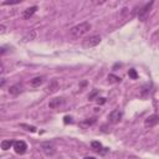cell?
<instances>
[{
    "label": "cell",
    "instance_id": "9c48e42d",
    "mask_svg": "<svg viewBox=\"0 0 159 159\" xmlns=\"http://www.w3.org/2000/svg\"><path fill=\"white\" fill-rule=\"evenodd\" d=\"M22 92V84L21 83H15L9 88V93L12 96H17Z\"/></svg>",
    "mask_w": 159,
    "mask_h": 159
},
{
    "label": "cell",
    "instance_id": "5bb4252c",
    "mask_svg": "<svg viewBox=\"0 0 159 159\" xmlns=\"http://www.w3.org/2000/svg\"><path fill=\"white\" fill-rule=\"evenodd\" d=\"M96 123V119L94 118H87V119H83L82 122H80V127H82V128H88V127H91V125H93Z\"/></svg>",
    "mask_w": 159,
    "mask_h": 159
},
{
    "label": "cell",
    "instance_id": "7402d4cb",
    "mask_svg": "<svg viewBox=\"0 0 159 159\" xmlns=\"http://www.w3.org/2000/svg\"><path fill=\"white\" fill-rule=\"evenodd\" d=\"M97 94H98V91H93V92H92V93L88 96V99H93V98H94Z\"/></svg>",
    "mask_w": 159,
    "mask_h": 159
},
{
    "label": "cell",
    "instance_id": "6da1fadb",
    "mask_svg": "<svg viewBox=\"0 0 159 159\" xmlns=\"http://www.w3.org/2000/svg\"><path fill=\"white\" fill-rule=\"evenodd\" d=\"M91 29H92V25L88 21H83V22L77 24L70 29V36L72 39H81L86 34H88Z\"/></svg>",
    "mask_w": 159,
    "mask_h": 159
},
{
    "label": "cell",
    "instance_id": "7a4b0ae2",
    "mask_svg": "<svg viewBox=\"0 0 159 159\" xmlns=\"http://www.w3.org/2000/svg\"><path fill=\"white\" fill-rule=\"evenodd\" d=\"M40 150L45 155L51 157V155H53L56 153V147H55V144L52 142H42V143H40Z\"/></svg>",
    "mask_w": 159,
    "mask_h": 159
},
{
    "label": "cell",
    "instance_id": "7c38bea8",
    "mask_svg": "<svg viewBox=\"0 0 159 159\" xmlns=\"http://www.w3.org/2000/svg\"><path fill=\"white\" fill-rule=\"evenodd\" d=\"M57 88H58V81H57L56 78H53V80L48 83V86H47L46 91H47V92H50V93H52V92L57 91Z\"/></svg>",
    "mask_w": 159,
    "mask_h": 159
},
{
    "label": "cell",
    "instance_id": "e0dca14e",
    "mask_svg": "<svg viewBox=\"0 0 159 159\" xmlns=\"http://www.w3.org/2000/svg\"><path fill=\"white\" fill-rule=\"evenodd\" d=\"M91 147H92V149H93L94 152H97V153H99V152H102V149H103V147H102V144H101L99 142H97V140H94V142H92V143H91Z\"/></svg>",
    "mask_w": 159,
    "mask_h": 159
},
{
    "label": "cell",
    "instance_id": "cb8c5ba5",
    "mask_svg": "<svg viewBox=\"0 0 159 159\" xmlns=\"http://www.w3.org/2000/svg\"><path fill=\"white\" fill-rule=\"evenodd\" d=\"M5 84H6V80L5 78H0V88L4 87Z\"/></svg>",
    "mask_w": 159,
    "mask_h": 159
},
{
    "label": "cell",
    "instance_id": "4fadbf2b",
    "mask_svg": "<svg viewBox=\"0 0 159 159\" xmlns=\"http://www.w3.org/2000/svg\"><path fill=\"white\" fill-rule=\"evenodd\" d=\"M149 92H150V86H149V84H144V86H142L140 89H139V97L145 98V97L149 96Z\"/></svg>",
    "mask_w": 159,
    "mask_h": 159
},
{
    "label": "cell",
    "instance_id": "484cf974",
    "mask_svg": "<svg viewBox=\"0 0 159 159\" xmlns=\"http://www.w3.org/2000/svg\"><path fill=\"white\" fill-rule=\"evenodd\" d=\"M97 99H98V101H97V102H98V104H99V103H101V104H103V103L106 102V98H97Z\"/></svg>",
    "mask_w": 159,
    "mask_h": 159
},
{
    "label": "cell",
    "instance_id": "52a82bcc",
    "mask_svg": "<svg viewBox=\"0 0 159 159\" xmlns=\"http://www.w3.org/2000/svg\"><path fill=\"white\" fill-rule=\"evenodd\" d=\"M158 122H159V117H158L157 114H152V116H149V117L144 120V125H145L147 128H153V127H155V125L158 124Z\"/></svg>",
    "mask_w": 159,
    "mask_h": 159
},
{
    "label": "cell",
    "instance_id": "3957f363",
    "mask_svg": "<svg viewBox=\"0 0 159 159\" xmlns=\"http://www.w3.org/2000/svg\"><path fill=\"white\" fill-rule=\"evenodd\" d=\"M99 42H101V36L99 35H92V36H88L83 40V46L86 48H91V47L97 46Z\"/></svg>",
    "mask_w": 159,
    "mask_h": 159
},
{
    "label": "cell",
    "instance_id": "5b68a950",
    "mask_svg": "<svg viewBox=\"0 0 159 159\" xmlns=\"http://www.w3.org/2000/svg\"><path fill=\"white\" fill-rule=\"evenodd\" d=\"M14 149L17 154H25L26 150H27V144L24 142V140H16L14 142Z\"/></svg>",
    "mask_w": 159,
    "mask_h": 159
},
{
    "label": "cell",
    "instance_id": "2e32d148",
    "mask_svg": "<svg viewBox=\"0 0 159 159\" xmlns=\"http://www.w3.org/2000/svg\"><path fill=\"white\" fill-rule=\"evenodd\" d=\"M12 145H14V140H10V139L2 140V142H1V144H0V147H1V149H2V150H7V149H10Z\"/></svg>",
    "mask_w": 159,
    "mask_h": 159
},
{
    "label": "cell",
    "instance_id": "277c9868",
    "mask_svg": "<svg viewBox=\"0 0 159 159\" xmlns=\"http://www.w3.org/2000/svg\"><path fill=\"white\" fill-rule=\"evenodd\" d=\"M122 117H123V113H122L120 109H113V111L108 114V120H109V123H112V124H117V123L120 122Z\"/></svg>",
    "mask_w": 159,
    "mask_h": 159
},
{
    "label": "cell",
    "instance_id": "f1b7e54d",
    "mask_svg": "<svg viewBox=\"0 0 159 159\" xmlns=\"http://www.w3.org/2000/svg\"><path fill=\"white\" fill-rule=\"evenodd\" d=\"M5 52V48H0V53H4Z\"/></svg>",
    "mask_w": 159,
    "mask_h": 159
},
{
    "label": "cell",
    "instance_id": "d4e9b609",
    "mask_svg": "<svg viewBox=\"0 0 159 159\" xmlns=\"http://www.w3.org/2000/svg\"><path fill=\"white\" fill-rule=\"evenodd\" d=\"M68 122H70V123H72V118H71V117H68V116H66V117H65V123L67 124Z\"/></svg>",
    "mask_w": 159,
    "mask_h": 159
},
{
    "label": "cell",
    "instance_id": "d6986e66",
    "mask_svg": "<svg viewBox=\"0 0 159 159\" xmlns=\"http://www.w3.org/2000/svg\"><path fill=\"white\" fill-rule=\"evenodd\" d=\"M128 76H129L130 78H133V80H135V78L138 77V75H137V72H135L134 68H130V70L128 71Z\"/></svg>",
    "mask_w": 159,
    "mask_h": 159
},
{
    "label": "cell",
    "instance_id": "83f0119b",
    "mask_svg": "<svg viewBox=\"0 0 159 159\" xmlns=\"http://www.w3.org/2000/svg\"><path fill=\"white\" fill-rule=\"evenodd\" d=\"M4 30H5V27H4V26H0V31L4 32Z\"/></svg>",
    "mask_w": 159,
    "mask_h": 159
},
{
    "label": "cell",
    "instance_id": "603a6c76",
    "mask_svg": "<svg viewBox=\"0 0 159 159\" xmlns=\"http://www.w3.org/2000/svg\"><path fill=\"white\" fill-rule=\"evenodd\" d=\"M4 72H5V66L2 62H0V75H2Z\"/></svg>",
    "mask_w": 159,
    "mask_h": 159
},
{
    "label": "cell",
    "instance_id": "8992f818",
    "mask_svg": "<svg viewBox=\"0 0 159 159\" xmlns=\"http://www.w3.org/2000/svg\"><path fill=\"white\" fill-rule=\"evenodd\" d=\"M153 4H154V1L147 2V4H145V5L139 10V12H138V17H139V20H144V19H145V16L149 14V11H150V9H152Z\"/></svg>",
    "mask_w": 159,
    "mask_h": 159
},
{
    "label": "cell",
    "instance_id": "ba28073f",
    "mask_svg": "<svg viewBox=\"0 0 159 159\" xmlns=\"http://www.w3.org/2000/svg\"><path fill=\"white\" fill-rule=\"evenodd\" d=\"M63 98H61V97H56V98H52V99H50V102H48V107L51 108V109H57V108H60L62 104H63Z\"/></svg>",
    "mask_w": 159,
    "mask_h": 159
},
{
    "label": "cell",
    "instance_id": "30bf717a",
    "mask_svg": "<svg viewBox=\"0 0 159 159\" xmlns=\"http://www.w3.org/2000/svg\"><path fill=\"white\" fill-rule=\"evenodd\" d=\"M36 11H37V6L36 5L35 6H31V7H27V9H25L22 11V17L24 19H30Z\"/></svg>",
    "mask_w": 159,
    "mask_h": 159
},
{
    "label": "cell",
    "instance_id": "ac0fdd59",
    "mask_svg": "<svg viewBox=\"0 0 159 159\" xmlns=\"http://www.w3.org/2000/svg\"><path fill=\"white\" fill-rule=\"evenodd\" d=\"M108 82L109 83H118V82H120V77L114 76V75H109L108 76Z\"/></svg>",
    "mask_w": 159,
    "mask_h": 159
},
{
    "label": "cell",
    "instance_id": "ffe728a7",
    "mask_svg": "<svg viewBox=\"0 0 159 159\" xmlns=\"http://www.w3.org/2000/svg\"><path fill=\"white\" fill-rule=\"evenodd\" d=\"M20 125H21L22 128H26V130H30V132H32V133H35V132H36V128H35L34 125H27V124H24V123H22V124H20Z\"/></svg>",
    "mask_w": 159,
    "mask_h": 159
},
{
    "label": "cell",
    "instance_id": "8fae6325",
    "mask_svg": "<svg viewBox=\"0 0 159 159\" xmlns=\"http://www.w3.org/2000/svg\"><path fill=\"white\" fill-rule=\"evenodd\" d=\"M43 83V77L42 76H37V77H34L32 80H30V84L31 87H40L41 84Z\"/></svg>",
    "mask_w": 159,
    "mask_h": 159
},
{
    "label": "cell",
    "instance_id": "4316f807",
    "mask_svg": "<svg viewBox=\"0 0 159 159\" xmlns=\"http://www.w3.org/2000/svg\"><path fill=\"white\" fill-rule=\"evenodd\" d=\"M83 159H96L94 157H86V158H83Z\"/></svg>",
    "mask_w": 159,
    "mask_h": 159
},
{
    "label": "cell",
    "instance_id": "44dd1931",
    "mask_svg": "<svg viewBox=\"0 0 159 159\" xmlns=\"http://www.w3.org/2000/svg\"><path fill=\"white\" fill-rule=\"evenodd\" d=\"M21 1L20 0H16V1H5V2H2L4 5H14V4H20Z\"/></svg>",
    "mask_w": 159,
    "mask_h": 159
},
{
    "label": "cell",
    "instance_id": "9a60e30c",
    "mask_svg": "<svg viewBox=\"0 0 159 159\" xmlns=\"http://www.w3.org/2000/svg\"><path fill=\"white\" fill-rule=\"evenodd\" d=\"M35 37H36V31H35V30H30V31H27V32L24 35L22 40H24V41H31V40H35Z\"/></svg>",
    "mask_w": 159,
    "mask_h": 159
}]
</instances>
